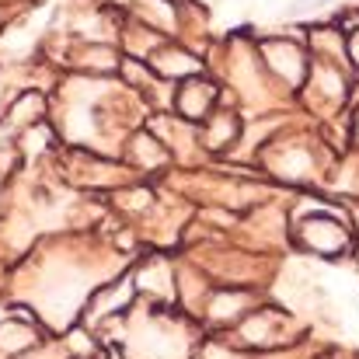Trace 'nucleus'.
Returning a JSON list of instances; mask_svg holds the SVG:
<instances>
[{"mask_svg": "<svg viewBox=\"0 0 359 359\" xmlns=\"http://www.w3.org/2000/svg\"><path fill=\"white\" fill-rule=\"evenodd\" d=\"M321 4H328V0H293V4H290V11H293V14H300V11H314V7H321Z\"/></svg>", "mask_w": 359, "mask_h": 359, "instance_id": "obj_1", "label": "nucleus"}]
</instances>
